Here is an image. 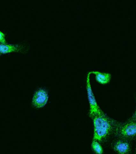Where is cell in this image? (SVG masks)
Segmentation results:
<instances>
[{
	"instance_id": "cell-9",
	"label": "cell",
	"mask_w": 136,
	"mask_h": 154,
	"mask_svg": "<svg viewBox=\"0 0 136 154\" xmlns=\"http://www.w3.org/2000/svg\"><path fill=\"white\" fill-rule=\"evenodd\" d=\"M5 35L4 33H3L2 31H1V44H6V40L5 38Z\"/></svg>"
},
{
	"instance_id": "cell-11",
	"label": "cell",
	"mask_w": 136,
	"mask_h": 154,
	"mask_svg": "<svg viewBox=\"0 0 136 154\" xmlns=\"http://www.w3.org/2000/svg\"><path fill=\"white\" fill-rule=\"evenodd\" d=\"M135 154H136V149H135Z\"/></svg>"
},
{
	"instance_id": "cell-2",
	"label": "cell",
	"mask_w": 136,
	"mask_h": 154,
	"mask_svg": "<svg viewBox=\"0 0 136 154\" xmlns=\"http://www.w3.org/2000/svg\"><path fill=\"white\" fill-rule=\"evenodd\" d=\"M91 72H89L87 75L86 79V88L88 101L89 104V115L92 118L95 116L104 113L98 104L96 98L92 90L90 84V76Z\"/></svg>"
},
{
	"instance_id": "cell-8",
	"label": "cell",
	"mask_w": 136,
	"mask_h": 154,
	"mask_svg": "<svg viewBox=\"0 0 136 154\" xmlns=\"http://www.w3.org/2000/svg\"><path fill=\"white\" fill-rule=\"evenodd\" d=\"M91 146L93 151L96 154H103V149L100 142L93 140Z\"/></svg>"
},
{
	"instance_id": "cell-7",
	"label": "cell",
	"mask_w": 136,
	"mask_h": 154,
	"mask_svg": "<svg viewBox=\"0 0 136 154\" xmlns=\"http://www.w3.org/2000/svg\"><path fill=\"white\" fill-rule=\"evenodd\" d=\"M91 74L95 75L96 81L101 84L109 83L111 79V75L109 73H103L98 71H91Z\"/></svg>"
},
{
	"instance_id": "cell-6",
	"label": "cell",
	"mask_w": 136,
	"mask_h": 154,
	"mask_svg": "<svg viewBox=\"0 0 136 154\" xmlns=\"http://www.w3.org/2000/svg\"><path fill=\"white\" fill-rule=\"evenodd\" d=\"M25 48L21 45H14L7 44H1L0 52L1 54H6L13 52H21L24 51Z\"/></svg>"
},
{
	"instance_id": "cell-10",
	"label": "cell",
	"mask_w": 136,
	"mask_h": 154,
	"mask_svg": "<svg viewBox=\"0 0 136 154\" xmlns=\"http://www.w3.org/2000/svg\"><path fill=\"white\" fill-rule=\"evenodd\" d=\"M130 120L136 122V107L135 111L134 114L133 116H132V118L130 119Z\"/></svg>"
},
{
	"instance_id": "cell-1",
	"label": "cell",
	"mask_w": 136,
	"mask_h": 154,
	"mask_svg": "<svg viewBox=\"0 0 136 154\" xmlns=\"http://www.w3.org/2000/svg\"><path fill=\"white\" fill-rule=\"evenodd\" d=\"M94 126L93 140L103 141L113 132H117L120 124L107 116L105 113L92 118Z\"/></svg>"
},
{
	"instance_id": "cell-5",
	"label": "cell",
	"mask_w": 136,
	"mask_h": 154,
	"mask_svg": "<svg viewBox=\"0 0 136 154\" xmlns=\"http://www.w3.org/2000/svg\"><path fill=\"white\" fill-rule=\"evenodd\" d=\"M113 148L117 154H129L131 151L129 143L125 139L117 140L113 144Z\"/></svg>"
},
{
	"instance_id": "cell-4",
	"label": "cell",
	"mask_w": 136,
	"mask_h": 154,
	"mask_svg": "<svg viewBox=\"0 0 136 154\" xmlns=\"http://www.w3.org/2000/svg\"><path fill=\"white\" fill-rule=\"evenodd\" d=\"M48 96L47 91L43 89H40L34 93L33 96L32 104L37 108H43L47 103Z\"/></svg>"
},
{
	"instance_id": "cell-3",
	"label": "cell",
	"mask_w": 136,
	"mask_h": 154,
	"mask_svg": "<svg viewBox=\"0 0 136 154\" xmlns=\"http://www.w3.org/2000/svg\"><path fill=\"white\" fill-rule=\"evenodd\" d=\"M117 133L123 139H131L136 137V122L130 120L120 125Z\"/></svg>"
}]
</instances>
